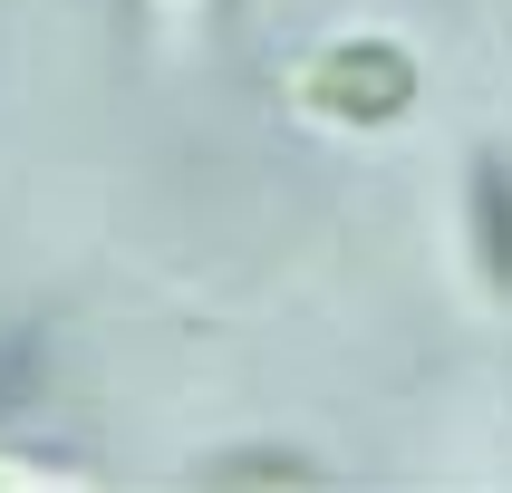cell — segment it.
Segmentation results:
<instances>
[{
    "mask_svg": "<svg viewBox=\"0 0 512 493\" xmlns=\"http://www.w3.org/2000/svg\"><path fill=\"white\" fill-rule=\"evenodd\" d=\"M29 387H39V339H29V329H10V339H0V416H20Z\"/></svg>",
    "mask_w": 512,
    "mask_h": 493,
    "instance_id": "obj_4",
    "label": "cell"
},
{
    "mask_svg": "<svg viewBox=\"0 0 512 493\" xmlns=\"http://www.w3.org/2000/svg\"><path fill=\"white\" fill-rule=\"evenodd\" d=\"M300 97L319 116H339V126H387V116L416 107V58L387 49V39H339V49H319L300 68Z\"/></svg>",
    "mask_w": 512,
    "mask_h": 493,
    "instance_id": "obj_1",
    "label": "cell"
},
{
    "mask_svg": "<svg viewBox=\"0 0 512 493\" xmlns=\"http://www.w3.org/2000/svg\"><path fill=\"white\" fill-rule=\"evenodd\" d=\"M203 474H213V484H310V455H290V445H261V455H213Z\"/></svg>",
    "mask_w": 512,
    "mask_h": 493,
    "instance_id": "obj_3",
    "label": "cell"
},
{
    "mask_svg": "<svg viewBox=\"0 0 512 493\" xmlns=\"http://www.w3.org/2000/svg\"><path fill=\"white\" fill-rule=\"evenodd\" d=\"M474 252H484V271L512 290V165L503 155L474 165Z\"/></svg>",
    "mask_w": 512,
    "mask_h": 493,
    "instance_id": "obj_2",
    "label": "cell"
}]
</instances>
